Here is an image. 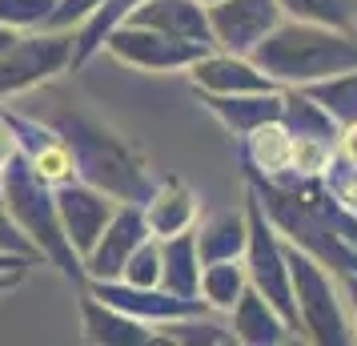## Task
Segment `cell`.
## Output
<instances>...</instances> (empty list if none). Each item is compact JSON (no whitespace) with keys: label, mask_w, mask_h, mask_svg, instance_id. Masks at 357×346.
Returning <instances> with one entry per match:
<instances>
[{"label":"cell","mask_w":357,"mask_h":346,"mask_svg":"<svg viewBox=\"0 0 357 346\" xmlns=\"http://www.w3.org/2000/svg\"><path fill=\"white\" fill-rule=\"evenodd\" d=\"M245 185L289 246L305 250L337 278L357 274V210H349L325 178H305L293 169L265 178L245 169Z\"/></svg>","instance_id":"cell-1"},{"label":"cell","mask_w":357,"mask_h":346,"mask_svg":"<svg viewBox=\"0 0 357 346\" xmlns=\"http://www.w3.org/2000/svg\"><path fill=\"white\" fill-rule=\"evenodd\" d=\"M45 121L68 141L73 157H77V178H81V182L105 189V194L116 198V201H137V206L157 189L161 178L149 173L145 157H141L125 137H116L109 125H100L97 117H89L84 109L56 105V109L45 113Z\"/></svg>","instance_id":"cell-2"},{"label":"cell","mask_w":357,"mask_h":346,"mask_svg":"<svg viewBox=\"0 0 357 346\" xmlns=\"http://www.w3.org/2000/svg\"><path fill=\"white\" fill-rule=\"evenodd\" d=\"M249 61L281 89L325 81L333 73L357 69V29L345 33V29H329V24L281 17V24L249 52Z\"/></svg>","instance_id":"cell-3"},{"label":"cell","mask_w":357,"mask_h":346,"mask_svg":"<svg viewBox=\"0 0 357 346\" xmlns=\"http://www.w3.org/2000/svg\"><path fill=\"white\" fill-rule=\"evenodd\" d=\"M0 201H4V214L13 217V226L36 246V254L49 266H56L65 278L84 286V266L77 258V250L68 246L65 230H61L52 185L36 178L33 165L24 161V153H17L0 169Z\"/></svg>","instance_id":"cell-4"},{"label":"cell","mask_w":357,"mask_h":346,"mask_svg":"<svg viewBox=\"0 0 357 346\" xmlns=\"http://www.w3.org/2000/svg\"><path fill=\"white\" fill-rule=\"evenodd\" d=\"M285 262H289L293 282V302H297V330L305 343L317 346H354V322L341 298L337 274L325 270L317 258H309L305 250L285 242Z\"/></svg>","instance_id":"cell-5"},{"label":"cell","mask_w":357,"mask_h":346,"mask_svg":"<svg viewBox=\"0 0 357 346\" xmlns=\"http://www.w3.org/2000/svg\"><path fill=\"white\" fill-rule=\"evenodd\" d=\"M245 222H249V238H245V278L269 306H273L289 330L301 338L297 330V302H293V282H289V262H285V238L277 233V226L265 217L261 201L253 194H245Z\"/></svg>","instance_id":"cell-6"},{"label":"cell","mask_w":357,"mask_h":346,"mask_svg":"<svg viewBox=\"0 0 357 346\" xmlns=\"http://www.w3.org/2000/svg\"><path fill=\"white\" fill-rule=\"evenodd\" d=\"M73 69V29H29L0 52V101L33 93Z\"/></svg>","instance_id":"cell-7"},{"label":"cell","mask_w":357,"mask_h":346,"mask_svg":"<svg viewBox=\"0 0 357 346\" xmlns=\"http://www.w3.org/2000/svg\"><path fill=\"white\" fill-rule=\"evenodd\" d=\"M100 52H109L113 61H121L129 69H141V73H185L205 52V45L177 41V36H165L157 29L125 20V24H116L113 33L105 36Z\"/></svg>","instance_id":"cell-8"},{"label":"cell","mask_w":357,"mask_h":346,"mask_svg":"<svg viewBox=\"0 0 357 346\" xmlns=\"http://www.w3.org/2000/svg\"><path fill=\"white\" fill-rule=\"evenodd\" d=\"M277 24H281L277 0H217V4H209L213 49L237 52V57H249Z\"/></svg>","instance_id":"cell-9"},{"label":"cell","mask_w":357,"mask_h":346,"mask_svg":"<svg viewBox=\"0 0 357 346\" xmlns=\"http://www.w3.org/2000/svg\"><path fill=\"white\" fill-rule=\"evenodd\" d=\"M149 238L145 226V210L137 201H116L113 217L105 222L100 238L93 242V250L81 258L84 266V282H113L121 278V270L129 262V254Z\"/></svg>","instance_id":"cell-10"},{"label":"cell","mask_w":357,"mask_h":346,"mask_svg":"<svg viewBox=\"0 0 357 346\" xmlns=\"http://www.w3.org/2000/svg\"><path fill=\"white\" fill-rule=\"evenodd\" d=\"M89 294H97L100 302H109L116 310L141 318L149 326H161V322H173V318H189V314H205V298H181L165 286H129V282H84Z\"/></svg>","instance_id":"cell-11"},{"label":"cell","mask_w":357,"mask_h":346,"mask_svg":"<svg viewBox=\"0 0 357 346\" xmlns=\"http://www.w3.org/2000/svg\"><path fill=\"white\" fill-rule=\"evenodd\" d=\"M52 198H56V217H61V230H65L68 246L77 250V258H84L93 242L100 238L105 222L113 217L116 198H109L105 189L73 178L65 185H52Z\"/></svg>","instance_id":"cell-12"},{"label":"cell","mask_w":357,"mask_h":346,"mask_svg":"<svg viewBox=\"0 0 357 346\" xmlns=\"http://www.w3.org/2000/svg\"><path fill=\"white\" fill-rule=\"evenodd\" d=\"M185 73L197 85V93H265V89H281L249 57H237V52H225V49H205Z\"/></svg>","instance_id":"cell-13"},{"label":"cell","mask_w":357,"mask_h":346,"mask_svg":"<svg viewBox=\"0 0 357 346\" xmlns=\"http://www.w3.org/2000/svg\"><path fill=\"white\" fill-rule=\"evenodd\" d=\"M129 24H145L157 29L165 36H177V41H193L213 49L209 36V8L201 0H141L129 13Z\"/></svg>","instance_id":"cell-14"},{"label":"cell","mask_w":357,"mask_h":346,"mask_svg":"<svg viewBox=\"0 0 357 346\" xmlns=\"http://www.w3.org/2000/svg\"><path fill=\"white\" fill-rule=\"evenodd\" d=\"M81 334L93 346H149L157 343V326H149L132 314L116 310L97 294H81Z\"/></svg>","instance_id":"cell-15"},{"label":"cell","mask_w":357,"mask_h":346,"mask_svg":"<svg viewBox=\"0 0 357 346\" xmlns=\"http://www.w3.org/2000/svg\"><path fill=\"white\" fill-rule=\"evenodd\" d=\"M229 330H233V343H241V346H281V343H289V338H297L289 330V322H285L253 286H245L241 298L233 302V310H229Z\"/></svg>","instance_id":"cell-16"},{"label":"cell","mask_w":357,"mask_h":346,"mask_svg":"<svg viewBox=\"0 0 357 346\" xmlns=\"http://www.w3.org/2000/svg\"><path fill=\"white\" fill-rule=\"evenodd\" d=\"M205 109H209L233 137H245L265 121H281V89H265V93H201Z\"/></svg>","instance_id":"cell-17"},{"label":"cell","mask_w":357,"mask_h":346,"mask_svg":"<svg viewBox=\"0 0 357 346\" xmlns=\"http://www.w3.org/2000/svg\"><path fill=\"white\" fill-rule=\"evenodd\" d=\"M141 210H145V226L153 238H173L181 230H193L197 222V198L181 178H161L157 189L141 201Z\"/></svg>","instance_id":"cell-18"},{"label":"cell","mask_w":357,"mask_h":346,"mask_svg":"<svg viewBox=\"0 0 357 346\" xmlns=\"http://www.w3.org/2000/svg\"><path fill=\"white\" fill-rule=\"evenodd\" d=\"M193 233H197L201 266L221 262V258H241L245 238H249V222H245V210H213L201 222H193Z\"/></svg>","instance_id":"cell-19"},{"label":"cell","mask_w":357,"mask_h":346,"mask_svg":"<svg viewBox=\"0 0 357 346\" xmlns=\"http://www.w3.org/2000/svg\"><path fill=\"white\" fill-rule=\"evenodd\" d=\"M241 141V169H253V173H265V178H277L285 173L293 161V133L281 125V121H265L257 129H249Z\"/></svg>","instance_id":"cell-20"},{"label":"cell","mask_w":357,"mask_h":346,"mask_svg":"<svg viewBox=\"0 0 357 346\" xmlns=\"http://www.w3.org/2000/svg\"><path fill=\"white\" fill-rule=\"evenodd\" d=\"M161 286L181 298H201V254L193 230L161 238Z\"/></svg>","instance_id":"cell-21"},{"label":"cell","mask_w":357,"mask_h":346,"mask_svg":"<svg viewBox=\"0 0 357 346\" xmlns=\"http://www.w3.org/2000/svg\"><path fill=\"white\" fill-rule=\"evenodd\" d=\"M281 125L293 137H317V141H337V133H341L337 121L325 113L305 89H297V85L281 89Z\"/></svg>","instance_id":"cell-22"},{"label":"cell","mask_w":357,"mask_h":346,"mask_svg":"<svg viewBox=\"0 0 357 346\" xmlns=\"http://www.w3.org/2000/svg\"><path fill=\"white\" fill-rule=\"evenodd\" d=\"M249 286L245 278V262L241 258H221V262H205L201 266V298L209 310L229 314L233 302L241 298V290Z\"/></svg>","instance_id":"cell-23"},{"label":"cell","mask_w":357,"mask_h":346,"mask_svg":"<svg viewBox=\"0 0 357 346\" xmlns=\"http://www.w3.org/2000/svg\"><path fill=\"white\" fill-rule=\"evenodd\" d=\"M305 89L309 97L321 105L325 113L333 117L337 125H349L357 121V69H345V73H333L325 81H313V85H297Z\"/></svg>","instance_id":"cell-24"},{"label":"cell","mask_w":357,"mask_h":346,"mask_svg":"<svg viewBox=\"0 0 357 346\" xmlns=\"http://www.w3.org/2000/svg\"><path fill=\"white\" fill-rule=\"evenodd\" d=\"M157 343H177V346H229L233 330L213 322L209 310L205 314H189V318H173L157 326Z\"/></svg>","instance_id":"cell-25"},{"label":"cell","mask_w":357,"mask_h":346,"mask_svg":"<svg viewBox=\"0 0 357 346\" xmlns=\"http://www.w3.org/2000/svg\"><path fill=\"white\" fill-rule=\"evenodd\" d=\"M281 4V17L289 20H309V24H329V29H345L354 33L357 17L349 0H277Z\"/></svg>","instance_id":"cell-26"},{"label":"cell","mask_w":357,"mask_h":346,"mask_svg":"<svg viewBox=\"0 0 357 346\" xmlns=\"http://www.w3.org/2000/svg\"><path fill=\"white\" fill-rule=\"evenodd\" d=\"M52 8H56V0H0V24L13 33L49 29Z\"/></svg>","instance_id":"cell-27"},{"label":"cell","mask_w":357,"mask_h":346,"mask_svg":"<svg viewBox=\"0 0 357 346\" xmlns=\"http://www.w3.org/2000/svg\"><path fill=\"white\" fill-rule=\"evenodd\" d=\"M121 282H129V286H161V238L149 233L145 242L132 250L125 270H121Z\"/></svg>","instance_id":"cell-28"},{"label":"cell","mask_w":357,"mask_h":346,"mask_svg":"<svg viewBox=\"0 0 357 346\" xmlns=\"http://www.w3.org/2000/svg\"><path fill=\"white\" fill-rule=\"evenodd\" d=\"M20 153V141H17V129H13V121H8V113L0 109V169L13 161Z\"/></svg>","instance_id":"cell-29"},{"label":"cell","mask_w":357,"mask_h":346,"mask_svg":"<svg viewBox=\"0 0 357 346\" xmlns=\"http://www.w3.org/2000/svg\"><path fill=\"white\" fill-rule=\"evenodd\" d=\"M337 286H341V298H345V310H349V322H354V338H357V274H341Z\"/></svg>","instance_id":"cell-30"},{"label":"cell","mask_w":357,"mask_h":346,"mask_svg":"<svg viewBox=\"0 0 357 346\" xmlns=\"http://www.w3.org/2000/svg\"><path fill=\"white\" fill-rule=\"evenodd\" d=\"M29 258H20V254H13V250H0V274H24L29 270Z\"/></svg>","instance_id":"cell-31"},{"label":"cell","mask_w":357,"mask_h":346,"mask_svg":"<svg viewBox=\"0 0 357 346\" xmlns=\"http://www.w3.org/2000/svg\"><path fill=\"white\" fill-rule=\"evenodd\" d=\"M20 278H24V274H0V298L8 294V290H13V286H17Z\"/></svg>","instance_id":"cell-32"},{"label":"cell","mask_w":357,"mask_h":346,"mask_svg":"<svg viewBox=\"0 0 357 346\" xmlns=\"http://www.w3.org/2000/svg\"><path fill=\"white\" fill-rule=\"evenodd\" d=\"M13 36H17V33H13V29H4V24H0V52H4V49H8V45H13Z\"/></svg>","instance_id":"cell-33"},{"label":"cell","mask_w":357,"mask_h":346,"mask_svg":"<svg viewBox=\"0 0 357 346\" xmlns=\"http://www.w3.org/2000/svg\"><path fill=\"white\" fill-rule=\"evenodd\" d=\"M201 4H205V8H209V4H217V0H201Z\"/></svg>","instance_id":"cell-34"},{"label":"cell","mask_w":357,"mask_h":346,"mask_svg":"<svg viewBox=\"0 0 357 346\" xmlns=\"http://www.w3.org/2000/svg\"><path fill=\"white\" fill-rule=\"evenodd\" d=\"M0 109H4V101H0Z\"/></svg>","instance_id":"cell-35"}]
</instances>
